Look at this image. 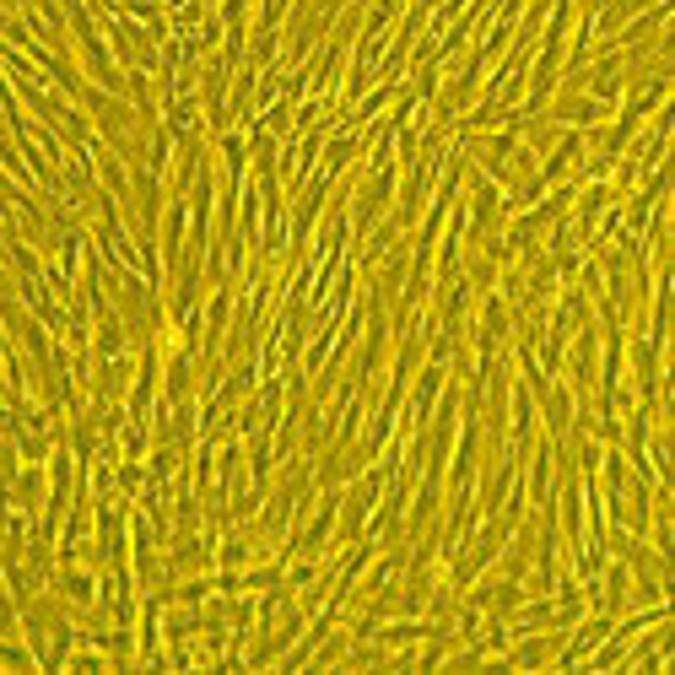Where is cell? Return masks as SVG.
I'll list each match as a JSON object with an SVG mask.
<instances>
[{
  "label": "cell",
  "instance_id": "cell-1",
  "mask_svg": "<svg viewBox=\"0 0 675 675\" xmlns=\"http://www.w3.org/2000/svg\"><path fill=\"white\" fill-rule=\"evenodd\" d=\"M43 492H49V470L43 464H17V475H11V503L22 508V513H33L39 519V508H43Z\"/></svg>",
  "mask_w": 675,
  "mask_h": 675
},
{
  "label": "cell",
  "instance_id": "cell-3",
  "mask_svg": "<svg viewBox=\"0 0 675 675\" xmlns=\"http://www.w3.org/2000/svg\"><path fill=\"white\" fill-rule=\"evenodd\" d=\"M65 671H76V675H92V671H114V659L103 654V648H92V643H76L71 648V659H65Z\"/></svg>",
  "mask_w": 675,
  "mask_h": 675
},
{
  "label": "cell",
  "instance_id": "cell-2",
  "mask_svg": "<svg viewBox=\"0 0 675 675\" xmlns=\"http://www.w3.org/2000/svg\"><path fill=\"white\" fill-rule=\"evenodd\" d=\"M114 492L135 503V498L146 492V460H120L114 464Z\"/></svg>",
  "mask_w": 675,
  "mask_h": 675
}]
</instances>
